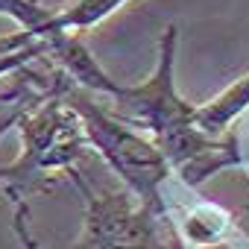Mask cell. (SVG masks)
<instances>
[{"instance_id":"obj_1","label":"cell","mask_w":249,"mask_h":249,"mask_svg":"<svg viewBox=\"0 0 249 249\" xmlns=\"http://www.w3.org/2000/svg\"><path fill=\"white\" fill-rule=\"evenodd\" d=\"M68 79L71 76L59 68L53 88L36 97L18 120L24 153L12 164L0 167V188L18 202V208L33 191L44 188L50 173L73 170V164L91 147L79 114L62 97Z\"/></svg>"},{"instance_id":"obj_2","label":"cell","mask_w":249,"mask_h":249,"mask_svg":"<svg viewBox=\"0 0 249 249\" xmlns=\"http://www.w3.org/2000/svg\"><path fill=\"white\" fill-rule=\"evenodd\" d=\"M62 97L79 114L88 144L103 156V161L123 179V185L150 211H156L167 223L170 205L164 199V185H167L173 167H170L167 156L161 153V147L153 138L141 135V129L123 123L114 111L94 103V91L76 85L73 79H68Z\"/></svg>"},{"instance_id":"obj_3","label":"cell","mask_w":249,"mask_h":249,"mask_svg":"<svg viewBox=\"0 0 249 249\" xmlns=\"http://www.w3.org/2000/svg\"><path fill=\"white\" fill-rule=\"evenodd\" d=\"M176 41H179V30L167 27L159 38V62L150 79L141 85H117V91L111 94L114 114L129 126L144 129L156 144L179 135L182 129L196 123L194 120L196 106L182 100V94L176 91V79H173Z\"/></svg>"},{"instance_id":"obj_4","label":"cell","mask_w":249,"mask_h":249,"mask_svg":"<svg viewBox=\"0 0 249 249\" xmlns=\"http://www.w3.org/2000/svg\"><path fill=\"white\" fill-rule=\"evenodd\" d=\"M73 179L85 196V220L82 234L71 249H170V243L164 246L159 234L161 217L129 188L94 194L82 176L73 173Z\"/></svg>"},{"instance_id":"obj_5","label":"cell","mask_w":249,"mask_h":249,"mask_svg":"<svg viewBox=\"0 0 249 249\" xmlns=\"http://www.w3.org/2000/svg\"><path fill=\"white\" fill-rule=\"evenodd\" d=\"M0 15L12 18L36 41H44L47 59L56 68H62L76 85L91 88V91H103L108 85V73L88 53V47L76 38V33H68L59 27L56 21L59 9H50L38 0H0Z\"/></svg>"},{"instance_id":"obj_6","label":"cell","mask_w":249,"mask_h":249,"mask_svg":"<svg viewBox=\"0 0 249 249\" xmlns=\"http://www.w3.org/2000/svg\"><path fill=\"white\" fill-rule=\"evenodd\" d=\"M167 226L188 243V246H211L226 240L234 231V217L217 202H196L185 208L179 217L170 214Z\"/></svg>"},{"instance_id":"obj_7","label":"cell","mask_w":249,"mask_h":249,"mask_svg":"<svg viewBox=\"0 0 249 249\" xmlns=\"http://www.w3.org/2000/svg\"><path fill=\"white\" fill-rule=\"evenodd\" d=\"M249 108V73H243L240 79H234L229 88H223L217 97H211L208 103L196 106L194 120L196 126L214 138L229 135L231 132V123Z\"/></svg>"},{"instance_id":"obj_8","label":"cell","mask_w":249,"mask_h":249,"mask_svg":"<svg viewBox=\"0 0 249 249\" xmlns=\"http://www.w3.org/2000/svg\"><path fill=\"white\" fill-rule=\"evenodd\" d=\"M129 0H73L71 6L59 9L56 21L68 33H85L97 24H103L108 15H114L120 6H126Z\"/></svg>"},{"instance_id":"obj_9","label":"cell","mask_w":249,"mask_h":249,"mask_svg":"<svg viewBox=\"0 0 249 249\" xmlns=\"http://www.w3.org/2000/svg\"><path fill=\"white\" fill-rule=\"evenodd\" d=\"M36 59H47L44 41H30L27 47H21V50H15V53H0V76L18 73V71L30 68Z\"/></svg>"},{"instance_id":"obj_10","label":"cell","mask_w":249,"mask_h":249,"mask_svg":"<svg viewBox=\"0 0 249 249\" xmlns=\"http://www.w3.org/2000/svg\"><path fill=\"white\" fill-rule=\"evenodd\" d=\"M30 103L27 100H18L9 111H3V114H0V138H3L12 126H18V120H21V114H24V108H27Z\"/></svg>"},{"instance_id":"obj_11","label":"cell","mask_w":249,"mask_h":249,"mask_svg":"<svg viewBox=\"0 0 249 249\" xmlns=\"http://www.w3.org/2000/svg\"><path fill=\"white\" fill-rule=\"evenodd\" d=\"M30 41H36L30 33H24V30H18V33H12V36H0V53H15V50H21V47H27Z\"/></svg>"}]
</instances>
